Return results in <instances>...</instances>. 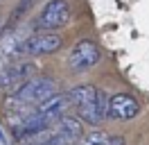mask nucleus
Instances as JSON below:
<instances>
[{"label": "nucleus", "mask_w": 149, "mask_h": 145, "mask_svg": "<svg viewBox=\"0 0 149 145\" xmlns=\"http://www.w3.org/2000/svg\"><path fill=\"white\" fill-rule=\"evenodd\" d=\"M70 107H74L77 118L86 125L97 127L106 118V100L95 84H77L68 91Z\"/></svg>", "instance_id": "nucleus-1"}, {"label": "nucleus", "mask_w": 149, "mask_h": 145, "mask_svg": "<svg viewBox=\"0 0 149 145\" xmlns=\"http://www.w3.org/2000/svg\"><path fill=\"white\" fill-rule=\"evenodd\" d=\"M52 95H56V82L52 77H38V75H34L32 80L18 84V89L14 91V95H11V100L7 104L18 107L14 111L23 113V109H34L38 104H43L45 100H50ZM25 116H29V113H25Z\"/></svg>", "instance_id": "nucleus-2"}, {"label": "nucleus", "mask_w": 149, "mask_h": 145, "mask_svg": "<svg viewBox=\"0 0 149 145\" xmlns=\"http://www.w3.org/2000/svg\"><path fill=\"white\" fill-rule=\"evenodd\" d=\"M70 16H72V9L68 0H47L43 9L38 11L34 25L36 30H43V32H54L59 27L68 25Z\"/></svg>", "instance_id": "nucleus-3"}, {"label": "nucleus", "mask_w": 149, "mask_h": 145, "mask_svg": "<svg viewBox=\"0 0 149 145\" xmlns=\"http://www.w3.org/2000/svg\"><path fill=\"white\" fill-rule=\"evenodd\" d=\"M102 59V50L100 45L91 41V39H81L72 45V50L68 54V68L74 72V75H81V72L91 70L93 66H97Z\"/></svg>", "instance_id": "nucleus-4"}, {"label": "nucleus", "mask_w": 149, "mask_h": 145, "mask_svg": "<svg viewBox=\"0 0 149 145\" xmlns=\"http://www.w3.org/2000/svg\"><path fill=\"white\" fill-rule=\"evenodd\" d=\"M63 43V39L56 34V32H43L36 30L34 34H29L23 39V43L18 48V54L23 57H45V54L56 52Z\"/></svg>", "instance_id": "nucleus-5"}, {"label": "nucleus", "mask_w": 149, "mask_h": 145, "mask_svg": "<svg viewBox=\"0 0 149 145\" xmlns=\"http://www.w3.org/2000/svg\"><path fill=\"white\" fill-rule=\"evenodd\" d=\"M140 113V104L133 95L127 93H115L106 100V116L113 120H131Z\"/></svg>", "instance_id": "nucleus-6"}, {"label": "nucleus", "mask_w": 149, "mask_h": 145, "mask_svg": "<svg viewBox=\"0 0 149 145\" xmlns=\"http://www.w3.org/2000/svg\"><path fill=\"white\" fill-rule=\"evenodd\" d=\"M52 129L59 136H65L68 141H74V143H79V138L84 136V122L77 116H68V113L63 118H59L54 125H52Z\"/></svg>", "instance_id": "nucleus-7"}, {"label": "nucleus", "mask_w": 149, "mask_h": 145, "mask_svg": "<svg viewBox=\"0 0 149 145\" xmlns=\"http://www.w3.org/2000/svg\"><path fill=\"white\" fill-rule=\"evenodd\" d=\"M109 138H111V136L106 134V132L95 129V132H91V134H84L81 138H79L77 145H109Z\"/></svg>", "instance_id": "nucleus-8"}, {"label": "nucleus", "mask_w": 149, "mask_h": 145, "mask_svg": "<svg viewBox=\"0 0 149 145\" xmlns=\"http://www.w3.org/2000/svg\"><path fill=\"white\" fill-rule=\"evenodd\" d=\"M7 63L9 61H0V89H7Z\"/></svg>", "instance_id": "nucleus-9"}, {"label": "nucleus", "mask_w": 149, "mask_h": 145, "mask_svg": "<svg viewBox=\"0 0 149 145\" xmlns=\"http://www.w3.org/2000/svg\"><path fill=\"white\" fill-rule=\"evenodd\" d=\"M109 145H127V141H124V136H111Z\"/></svg>", "instance_id": "nucleus-10"}]
</instances>
